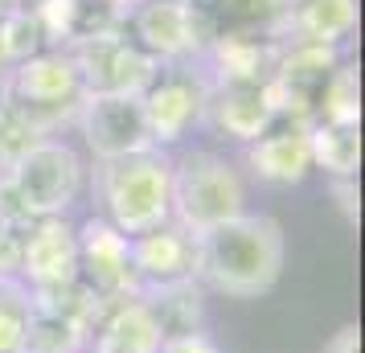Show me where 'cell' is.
<instances>
[{
    "label": "cell",
    "mask_w": 365,
    "mask_h": 353,
    "mask_svg": "<svg viewBox=\"0 0 365 353\" xmlns=\"http://www.w3.org/2000/svg\"><path fill=\"white\" fill-rule=\"evenodd\" d=\"M287 238L271 214H238L197 235V284L230 300H259L279 284Z\"/></svg>",
    "instance_id": "6da1fadb"
},
{
    "label": "cell",
    "mask_w": 365,
    "mask_h": 353,
    "mask_svg": "<svg viewBox=\"0 0 365 353\" xmlns=\"http://www.w3.org/2000/svg\"><path fill=\"white\" fill-rule=\"evenodd\" d=\"M95 193L103 202V218L128 238L173 218V160L165 148H148L119 160H99Z\"/></svg>",
    "instance_id": "7a4b0ae2"
},
{
    "label": "cell",
    "mask_w": 365,
    "mask_h": 353,
    "mask_svg": "<svg viewBox=\"0 0 365 353\" xmlns=\"http://www.w3.org/2000/svg\"><path fill=\"white\" fill-rule=\"evenodd\" d=\"M247 214L242 173L214 148L185 152L173 160V222L189 235H205L222 222Z\"/></svg>",
    "instance_id": "3957f363"
},
{
    "label": "cell",
    "mask_w": 365,
    "mask_h": 353,
    "mask_svg": "<svg viewBox=\"0 0 365 353\" xmlns=\"http://www.w3.org/2000/svg\"><path fill=\"white\" fill-rule=\"evenodd\" d=\"M0 86L25 107V116L34 119L46 135L78 123V111H83V103H86V91L78 83L74 58L66 50H41L34 58L17 62L4 74Z\"/></svg>",
    "instance_id": "277c9868"
},
{
    "label": "cell",
    "mask_w": 365,
    "mask_h": 353,
    "mask_svg": "<svg viewBox=\"0 0 365 353\" xmlns=\"http://www.w3.org/2000/svg\"><path fill=\"white\" fill-rule=\"evenodd\" d=\"M9 185L17 189V198L25 210L41 218H66V210L78 202L83 193V160L70 148L66 140H41L37 148H29L9 173H0Z\"/></svg>",
    "instance_id": "5b68a950"
},
{
    "label": "cell",
    "mask_w": 365,
    "mask_h": 353,
    "mask_svg": "<svg viewBox=\"0 0 365 353\" xmlns=\"http://www.w3.org/2000/svg\"><path fill=\"white\" fill-rule=\"evenodd\" d=\"M210 74L201 62H185V66H160L156 78L144 86L140 107H144V123L156 148H168L197 128L210 107Z\"/></svg>",
    "instance_id": "8992f818"
},
{
    "label": "cell",
    "mask_w": 365,
    "mask_h": 353,
    "mask_svg": "<svg viewBox=\"0 0 365 353\" xmlns=\"http://www.w3.org/2000/svg\"><path fill=\"white\" fill-rule=\"evenodd\" d=\"M66 53L74 58L86 95H144V86L160 70V62L148 50H140L135 37H128V29L74 41Z\"/></svg>",
    "instance_id": "52a82bcc"
},
{
    "label": "cell",
    "mask_w": 365,
    "mask_h": 353,
    "mask_svg": "<svg viewBox=\"0 0 365 353\" xmlns=\"http://www.w3.org/2000/svg\"><path fill=\"white\" fill-rule=\"evenodd\" d=\"M128 21L135 46L148 50L160 66L201 62L214 41V25L201 17L193 0H144Z\"/></svg>",
    "instance_id": "ba28073f"
},
{
    "label": "cell",
    "mask_w": 365,
    "mask_h": 353,
    "mask_svg": "<svg viewBox=\"0 0 365 353\" xmlns=\"http://www.w3.org/2000/svg\"><path fill=\"white\" fill-rule=\"evenodd\" d=\"M78 238V284L103 304L140 296V275L132 267V238L107 218H86L74 226Z\"/></svg>",
    "instance_id": "9c48e42d"
},
{
    "label": "cell",
    "mask_w": 365,
    "mask_h": 353,
    "mask_svg": "<svg viewBox=\"0 0 365 353\" xmlns=\"http://www.w3.org/2000/svg\"><path fill=\"white\" fill-rule=\"evenodd\" d=\"M74 128L83 132L95 160H119V156L156 148L148 135V123H144L140 95H86Z\"/></svg>",
    "instance_id": "30bf717a"
},
{
    "label": "cell",
    "mask_w": 365,
    "mask_h": 353,
    "mask_svg": "<svg viewBox=\"0 0 365 353\" xmlns=\"http://www.w3.org/2000/svg\"><path fill=\"white\" fill-rule=\"evenodd\" d=\"M17 280L29 292L62 287L78 280V238L74 222L66 218H41L21 235V271Z\"/></svg>",
    "instance_id": "8fae6325"
},
{
    "label": "cell",
    "mask_w": 365,
    "mask_h": 353,
    "mask_svg": "<svg viewBox=\"0 0 365 353\" xmlns=\"http://www.w3.org/2000/svg\"><path fill=\"white\" fill-rule=\"evenodd\" d=\"M275 34H217L201 58V70L214 86H263L279 58Z\"/></svg>",
    "instance_id": "7c38bea8"
},
{
    "label": "cell",
    "mask_w": 365,
    "mask_h": 353,
    "mask_svg": "<svg viewBox=\"0 0 365 353\" xmlns=\"http://www.w3.org/2000/svg\"><path fill=\"white\" fill-rule=\"evenodd\" d=\"M132 267L140 275V287L181 284L197 280V235L168 218L132 238Z\"/></svg>",
    "instance_id": "4fadbf2b"
},
{
    "label": "cell",
    "mask_w": 365,
    "mask_h": 353,
    "mask_svg": "<svg viewBox=\"0 0 365 353\" xmlns=\"http://www.w3.org/2000/svg\"><path fill=\"white\" fill-rule=\"evenodd\" d=\"M247 165L267 185H299L312 173L308 123L304 119H271V128L247 144Z\"/></svg>",
    "instance_id": "5bb4252c"
},
{
    "label": "cell",
    "mask_w": 365,
    "mask_h": 353,
    "mask_svg": "<svg viewBox=\"0 0 365 353\" xmlns=\"http://www.w3.org/2000/svg\"><path fill=\"white\" fill-rule=\"evenodd\" d=\"M160 345H165V333L152 320L148 304L140 296H128V300H115L103 308L86 349L91 353H160Z\"/></svg>",
    "instance_id": "9a60e30c"
},
{
    "label": "cell",
    "mask_w": 365,
    "mask_h": 353,
    "mask_svg": "<svg viewBox=\"0 0 365 353\" xmlns=\"http://www.w3.org/2000/svg\"><path fill=\"white\" fill-rule=\"evenodd\" d=\"M271 119H275V111L267 99V86H214L201 123H210L226 140L250 144L271 128Z\"/></svg>",
    "instance_id": "2e32d148"
},
{
    "label": "cell",
    "mask_w": 365,
    "mask_h": 353,
    "mask_svg": "<svg viewBox=\"0 0 365 353\" xmlns=\"http://www.w3.org/2000/svg\"><path fill=\"white\" fill-rule=\"evenodd\" d=\"M357 34V0H287L283 9V37L287 41H316L336 46Z\"/></svg>",
    "instance_id": "e0dca14e"
},
{
    "label": "cell",
    "mask_w": 365,
    "mask_h": 353,
    "mask_svg": "<svg viewBox=\"0 0 365 353\" xmlns=\"http://www.w3.org/2000/svg\"><path fill=\"white\" fill-rule=\"evenodd\" d=\"M140 300L148 304V312H152V320L160 324L165 341L168 337L205 333V287H201L197 280L140 287Z\"/></svg>",
    "instance_id": "ac0fdd59"
},
{
    "label": "cell",
    "mask_w": 365,
    "mask_h": 353,
    "mask_svg": "<svg viewBox=\"0 0 365 353\" xmlns=\"http://www.w3.org/2000/svg\"><path fill=\"white\" fill-rule=\"evenodd\" d=\"M217 34H275L283 37L287 0H193Z\"/></svg>",
    "instance_id": "d6986e66"
},
{
    "label": "cell",
    "mask_w": 365,
    "mask_h": 353,
    "mask_svg": "<svg viewBox=\"0 0 365 353\" xmlns=\"http://www.w3.org/2000/svg\"><path fill=\"white\" fill-rule=\"evenodd\" d=\"M308 144H312V168H324L332 181L357 177L361 165V123H308Z\"/></svg>",
    "instance_id": "ffe728a7"
},
{
    "label": "cell",
    "mask_w": 365,
    "mask_h": 353,
    "mask_svg": "<svg viewBox=\"0 0 365 353\" xmlns=\"http://www.w3.org/2000/svg\"><path fill=\"white\" fill-rule=\"evenodd\" d=\"M312 119H320V123H361V78H357L353 62H341L324 78Z\"/></svg>",
    "instance_id": "44dd1931"
},
{
    "label": "cell",
    "mask_w": 365,
    "mask_h": 353,
    "mask_svg": "<svg viewBox=\"0 0 365 353\" xmlns=\"http://www.w3.org/2000/svg\"><path fill=\"white\" fill-rule=\"evenodd\" d=\"M41 140H50V135L41 132L34 119L25 116V107L0 86V173H9V168L17 165L29 148H37Z\"/></svg>",
    "instance_id": "7402d4cb"
},
{
    "label": "cell",
    "mask_w": 365,
    "mask_h": 353,
    "mask_svg": "<svg viewBox=\"0 0 365 353\" xmlns=\"http://www.w3.org/2000/svg\"><path fill=\"white\" fill-rule=\"evenodd\" d=\"M29 312H34V292L21 284L17 275H4L0 280V353L25 349Z\"/></svg>",
    "instance_id": "603a6c76"
},
{
    "label": "cell",
    "mask_w": 365,
    "mask_h": 353,
    "mask_svg": "<svg viewBox=\"0 0 365 353\" xmlns=\"http://www.w3.org/2000/svg\"><path fill=\"white\" fill-rule=\"evenodd\" d=\"M0 29H4V46H9L13 66L25 62V58H34V53H41V50H50L46 46V34H41V25L34 17V9H17V13L0 17Z\"/></svg>",
    "instance_id": "cb8c5ba5"
},
{
    "label": "cell",
    "mask_w": 365,
    "mask_h": 353,
    "mask_svg": "<svg viewBox=\"0 0 365 353\" xmlns=\"http://www.w3.org/2000/svg\"><path fill=\"white\" fill-rule=\"evenodd\" d=\"M332 198L341 205V214H345L349 226H357V214H361V193H357V177H345V181H332Z\"/></svg>",
    "instance_id": "d4e9b609"
},
{
    "label": "cell",
    "mask_w": 365,
    "mask_h": 353,
    "mask_svg": "<svg viewBox=\"0 0 365 353\" xmlns=\"http://www.w3.org/2000/svg\"><path fill=\"white\" fill-rule=\"evenodd\" d=\"M21 271V235L0 226V280L4 275H17Z\"/></svg>",
    "instance_id": "484cf974"
},
{
    "label": "cell",
    "mask_w": 365,
    "mask_h": 353,
    "mask_svg": "<svg viewBox=\"0 0 365 353\" xmlns=\"http://www.w3.org/2000/svg\"><path fill=\"white\" fill-rule=\"evenodd\" d=\"M160 353H222V349L214 345L210 333H189V337H168Z\"/></svg>",
    "instance_id": "4316f807"
},
{
    "label": "cell",
    "mask_w": 365,
    "mask_h": 353,
    "mask_svg": "<svg viewBox=\"0 0 365 353\" xmlns=\"http://www.w3.org/2000/svg\"><path fill=\"white\" fill-rule=\"evenodd\" d=\"M324 353H361V329H357V324H345V329L324 345Z\"/></svg>",
    "instance_id": "83f0119b"
},
{
    "label": "cell",
    "mask_w": 365,
    "mask_h": 353,
    "mask_svg": "<svg viewBox=\"0 0 365 353\" xmlns=\"http://www.w3.org/2000/svg\"><path fill=\"white\" fill-rule=\"evenodd\" d=\"M9 70H13V58H9V46H4V29H0V83H4Z\"/></svg>",
    "instance_id": "f1b7e54d"
},
{
    "label": "cell",
    "mask_w": 365,
    "mask_h": 353,
    "mask_svg": "<svg viewBox=\"0 0 365 353\" xmlns=\"http://www.w3.org/2000/svg\"><path fill=\"white\" fill-rule=\"evenodd\" d=\"M34 0H0V17H9V13H17V9H29Z\"/></svg>",
    "instance_id": "f546056e"
},
{
    "label": "cell",
    "mask_w": 365,
    "mask_h": 353,
    "mask_svg": "<svg viewBox=\"0 0 365 353\" xmlns=\"http://www.w3.org/2000/svg\"><path fill=\"white\" fill-rule=\"evenodd\" d=\"M111 4H115V9L123 13V17H132V13L140 9V4H144V0H111Z\"/></svg>",
    "instance_id": "4dcf8cb0"
}]
</instances>
